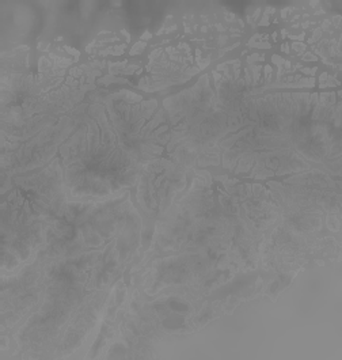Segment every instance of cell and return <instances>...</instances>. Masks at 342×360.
<instances>
[{
	"mask_svg": "<svg viewBox=\"0 0 342 360\" xmlns=\"http://www.w3.org/2000/svg\"><path fill=\"white\" fill-rule=\"evenodd\" d=\"M144 48H145V43H144V42H139L137 45H134V46H133V49L130 50V54L133 56V54H136V53H140V52H141Z\"/></svg>",
	"mask_w": 342,
	"mask_h": 360,
	"instance_id": "obj_1",
	"label": "cell"
}]
</instances>
